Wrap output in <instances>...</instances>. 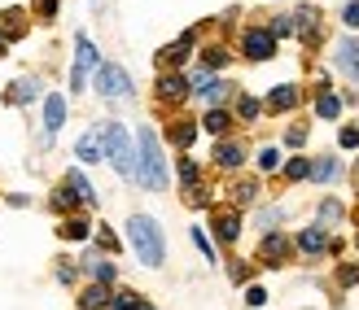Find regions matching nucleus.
Segmentation results:
<instances>
[{
    "label": "nucleus",
    "mask_w": 359,
    "mask_h": 310,
    "mask_svg": "<svg viewBox=\"0 0 359 310\" xmlns=\"http://www.w3.org/2000/svg\"><path fill=\"white\" fill-rule=\"evenodd\" d=\"M189 92L193 87H189V79L180 75V70H163V75H158V101L163 105H180Z\"/></svg>",
    "instance_id": "nucleus-10"
},
{
    "label": "nucleus",
    "mask_w": 359,
    "mask_h": 310,
    "mask_svg": "<svg viewBox=\"0 0 359 310\" xmlns=\"http://www.w3.org/2000/svg\"><path fill=\"white\" fill-rule=\"evenodd\" d=\"M57 232H62V241H88V236H93V223H88V218H75V214H70Z\"/></svg>",
    "instance_id": "nucleus-25"
},
{
    "label": "nucleus",
    "mask_w": 359,
    "mask_h": 310,
    "mask_svg": "<svg viewBox=\"0 0 359 310\" xmlns=\"http://www.w3.org/2000/svg\"><path fill=\"white\" fill-rule=\"evenodd\" d=\"M263 302H267V288L250 284V288H245V306H263Z\"/></svg>",
    "instance_id": "nucleus-45"
},
{
    "label": "nucleus",
    "mask_w": 359,
    "mask_h": 310,
    "mask_svg": "<svg viewBox=\"0 0 359 310\" xmlns=\"http://www.w3.org/2000/svg\"><path fill=\"white\" fill-rule=\"evenodd\" d=\"M337 114H342V97H333L329 92V87H320V92H316V118H337Z\"/></svg>",
    "instance_id": "nucleus-20"
},
{
    "label": "nucleus",
    "mask_w": 359,
    "mask_h": 310,
    "mask_svg": "<svg viewBox=\"0 0 359 310\" xmlns=\"http://www.w3.org/2000/svg\"><path fill=\"white\" fill-rule=\"evenodd\" d=\"M263 114V105L255 101V97H245V92H237V109H232V118H241V122H255Z\"/></svg>",
    "instance_id": "nucleus-29"
},
{
    "label": "nucleus",
    "mask_w": 359,
    "mask_h": 310,
    "mask_svg": "<svg viewBox=\"0 0 359 310\" xmlns=\"http://www.w3.org/2000/svg\"><path fill=\"white\" fill-rule=\"evenodd\" d=\"M180 184L193 188V184H202V167H197L193 157H180Z\"/></svg>",
    "instance_id": "nucleus-33"
},
{
    "label": "nucleus",
    "mask_w": 359,
    "mask_h": 310,
    "mask_svg": "<svg viewBox=\"0 0 359 310\" xmlns=\"http://www.w3.org/2000/svg\"><path fill=\"white\" fill-rule=\"evenodd\" d=\"M35 13H40V17H53V13H57V0H35Z\"/></svg>",
    "instance_id": "nucleus-47"
},
{
    "label": "nucleus",
    "mask_w": 359,
    "mask_h": 310,
    "mask_svg": "<svg viewBox=\"0 0 359 310\" xmlns=\"http://www.w3.org/2000/svg\"><path fill=\"white\" fill-rule=\"evenodd\" d=\"M75 202H79V197H75V188H57V192H53V210H57V214H70V210H75Z\"/></svg>",
    "instance_id": "nucleus-36"
},
{
    "label": "nucleus",
    "mask_w": 359,
    "mask_h": 310,
    "mask_svg": "<svg viewBox=\"0 0 359 310\" xmlns=\"http://www.w3.org/2000/svg\"><path fill=\"white\" fill-rule=\"evenodd\" d=\"M337 284H342V288L359 284V262H342V267H337Z\"/></svg>",
    "instance_id": "nucleus-40"
},
{
    "label": "nucleus",
    "mask_w": 359,
    "mask_h": 310,
    "mask_svg": "<svg viewBox=\"0 0 359 310\" xmlns=\"http://www.w3.org/2000/svg\"><path fill=\"white\" fill-rule=\"evenodd\" d=\"M228 62H232L228 44H206V48H202V66H206V70H224Z\"/></svg>",
    "instance_id": "nucleus-27"
},
{
    "label": "nucleus",
    "mask_w": 359,
    "mask_h": 310,
    "mask_svg": "<svg viewBox=\"0 0 359 310\" xmlns=\"http://www.w3.org/2000/svg\"><path fill=\"white\" fill-rule=\"evenodd\" d=\"M35 97H40V83H35V79H18V83H9V92H5V101H18V105H27Z\"/></svg>",
    "instance_id": "nucleus-24"
},
{
    "label": "nucleus",
    "mask_w": 359,
    "mask_h": 310,
    "mask_svg": "<svg viewBox=\"0 0 359 310\" xmlns=\"http://www.w3.org/2000/svg\"><path fill=\"white\" fill-rule=\"evenodd\" d=\"M197 132H202V127H197L193 118H175V122H167V140L175 144V149H193Z\"/></svg>",
    "instance_id": "nucleus-16"
},
{
    "label": "nucleus",
    "mask_w": 359,
    "mask_h": 310,
    "mask_svg": "<svg viewBox=\"0 0 359 310\" xmlns=\"http://www.w3.org/2000/svg\"><path fill=\"white\" fill-rule=\"evenodd\" d=\"M342 27H359V0H346V5H342Z\"/></svg>",
    "instance_id": "nucleus-42"
},
{
    "label": "nucleus",
    "mask_w": 359,
    "mask_h": 310,
    "mask_svg": "<svg viewBox=\"0 0 359 310\" xmlns=\"http://www.w3.org/2000/svg\"><path fill=\"white\" fill-rule=\"evenodd\" d=\"M355 245H359V236H355Z\"/></svg>",
    "instance_id": "nucleus-51"
},
{
    "label": "nucleus",
    "mask_w": 359,
    "mask_h": 310,
    "mask_svg": "<svg viewBox=\"0 0 359 310\" xmlns=\"http://www.w3.org/2000/svg\"><path fill=\"white\" fill-rule=\"evenodd\" d=\"M202 127H206V132H215V136H228L232 114H228L224 105H210V109H206V118H202Z\"/></svg>",
    "instance_id": "nucleus-22"
},
{
    "label": "nucleus",
    "mask_w": 359,
    "mask_h": 310,
    "mask_svg": "<svg viewBox=\"0 0 359 310\" xmlns=\"http://www.w3.org/2000/svg\"><path fill=\"white\" fill-rule=\"evenodd\" d=\"M136 310H154V302H145V297H140V302H136Z\"/></svg>",
    "instance_id": "nucleus-49"
},
{
    "label": "nucleus",
    "mask_w": 359,
    "mask_h": 310,
    "mask_svg": "<svg viewBox=\"0 0 359 310\" xmlns=\"http://www.w3.org/2000/svg\"><path fill=\"white\" fill-rule=\"evenodd\" d=\"M255 197H259V179H237V184H232V206L237 210L255 206Z\"/></svg>",
    "instance_id": "nucleus-23"
},
{
    "label": "nucleus",
    "mask_w": 359,
    "mask_h": 310,
    "mask_svg": "<svg viewBox=\"0 0 359 310\" xmlns=\"http://www.w3.org/2000/svg\"><path fill=\"white\" fill-rule=\"evenodd\" d=\"M83 267L93 271V280H101V284H114V276H118L114 262L110 258H97V253H93V258H83Z\"/></svg>",
    "instance_id": "nucleus-28"
},
{
    "label": "nucleus",
    "mask_w": 359,
    "mask_h": 310,
    "mask_svg": "<svg viewBox=\"0 0 359 310\" xmlns=\"http://www.w3.org/2000/svg\"><path fill=\"white\" fill-rule=\"evenodd\" d=\"M294 249L298 253H329V227H320V223H311V227H302L298 236H294Z\"/></svg>",
    "instance_id": "nucleus-14"
},
{
    "label": "nucleus",
    "mask_w": 359,
    "mask_h": 310,
    "mask_svg": "<svg viewBox=\"0 0 359 310\" xmlns=\"http://www.w3.org/2000/svg\"><path fill=\"white\" fill-rule=\"evenodd\" d=\"M136 184H145L149 192H163L171 184L167 157H163V144H158L154 127H140L136 132Z\"/></svg>",
    "instance_id": "nucleus-1"
},
{
    "label": "nucleus",
    "mask_w": 359,
    "mask_h": 310,
    "mask_svg": "<svg viewBox=\"0 0 359 310\" xmlns=\"http://www.w3.org/2000/svg\"><path fill=\"white\" fill-rule=\"evenodd\" d=\"M285 179H290V184H298V179H311V157H294V162H285Z\"/></svg>",
    "instance_id": "nucleus-30"
},
{
    "label": "nucleus",
    "mask_w": 359,
    "mask_h": 310,
    "mask_svg": "<svg viewBox=\"0 0 359 310\" xmlns=\"http://www.w3.org/2000/svg\"><path fill=\"white\" fill-rule=\"evenodd\" d=\"M298 101H302L298 83H276L272 92H267V109H272V114H290V109H298Z\"/></svg>",
    "instance_id": "nucleus-15"
},
{
    "label": "nucleus",
    "mask_w": 359,
    "mask_h": 310,
    "mask_svg": "<svg viewBox=\"0 0 359 310\" xmlns=\"http://www.w3.org/2000/svg\"><path fill=\"white\" fill-rule=\"evenodd\" d=\"M66 188H75V197H79V202L97 206V188L88 184V175H83V171H66Z\"/></svg>",
    "instance_id": "nucleus-21"
},
{
    "label": "nucleus",
    "mask_w": 359,
    "mask_h": 310,
    "mask_svg": "<svg viewBox=\"0 0 359 310\" xmlns=\"http://www.w3.org/2000/svg\"><path fill=\"white\" fill-rule=\"evenodd\" d=\"M333 66L342 70L351 83H359V40H355V35H342V40H337V48H333Z\"/></svg>",
    "instance_id": "nucleus-9"
},
{
    "label": "nucleus",
    "mask_w": 359,
    "mask_h": 310,
    "mask_svg": "<svg viewBox=\"0 0 359 310\" xmlns=\"http://www.w3.org/2000/svg\"><path fill=\"white\" fill-rule=\"evenodd\" d=\"M101 144H105V162L123 175V179H136V144L128 136L123 122H101Z\"/></svg>",
    "instance_id": "nucleus-3"
},
{
    "label": "nucleus",
    "mask_w": 359,
    "mask_h": 310,
    "mask_svg": "<svg viewBox=\"0 0 359 310\" xmlns=\"http://www.w3.org/2000/svg\"><path fill=\"white\" fill-rule=\"evenodd\" d=\"M101 57H97V44L88 40V35H75V70H70V87L75 92H83V83H88V70H97Z\"/></svg>",
    "instance_id": "nucleus-5"
},
{
    "label": "nucleus",
    "mask_w": 359,
    "mask_h": 310,
    "mask_svg": "<svg viewBox=\"0 0 359 310\" xmlns=\"http://www.w3.org/2000/svg\"><path fill=\"white\" fill-rule=\"evenodd\" d=\"M13 35H18V40L27 35V13L22 9H9L5 13V40H13Z\"/></svg>",
    "instance_id": "nucleus-31"
},
{
    "label": "nucleus",
    "mask_w": 359,
    "mask_h": 310,
    "mask_svg": "<svg viewBox=\"0 0 359 310\" xmlns=\"http://www.w3.org/2000/svg\"><path fill=\"white\" fill-rule=\"evenodd\" d=\"M241 52L250 62H267V57H276V35L267 31V27H250L241 35Z\"/></svg>",
    "instance_id": "nucleus-7"
},
{
    "label": "nucleus",
    "mask_w": 359,
    "mask_h": 310,
    "mask_svg": "<svg viewBox=\"0 0 359 310\" xmlns=\"http://www.w3.org/2000/svg\"><path fill=\"white\" fill-rule=\"evenodd\" d=\"M346 210H342V202H333V197H329V202H320V227H329V223H337V218H342Z\"/></svg>",
    "instance_id": "nucleus-35"
},
{
    "label": "nucleus",
    "mask_w": 359,
    "mask_h": 310,
    "mask_svg": "<svg viewBox=\"0 0 359 310\" xmlns=\"http://www.w3.org/2000/svg\"><path fill=\"white\" fill-rule=\"evenodd\" d=\"M57 280H62V284H70V280H75V267H70V258H62V267H57Z\"/></svg>",
    "instance_id": "nucleus-48"
},
{
    "label": "nucleus",
    "mask_w": 359,
    "mask_h": 310,
    "mask_svg": "<svg viewBox=\"0 0 359 310\" xmlns=\"http://www.w3.org/2000/svg\"><path fill=\"white\" fill-rule=\"evenodd\" d=\"M110 306V284H101V280H93L79 293V310H105Z\"/></svg>",
    "instance_id": "nucleus-19"
},
{
    "label": "nucleus",
    "mask_w": 359,
    "mask_h": 310,
    "mask_svg": "<svg viewBox=\"0 0 359 310\" xmlns=\"http://www.w3.org/2000/svg\"><path fill=\"white\" fill-rule=\"evenodd\" d=\"M228 276H232V284H245V280H250V262H232Z\"/></svg>",
    "instance_id": "nucleus-46"
},
{
    "label": "nucleus",
    "mask_w": 359,
    "mask_h": 310,
    "mask_svg": "<svg viewBox=\"0 0 359 310\" xmlns=\"http://www.w3.org/2000/svg\"><path fill=\"white\" fill-rule=\"evenodd\" d=\"M241 162H245V140L228 136V140L215 144V167L219 171H241Z\"/></svg>",
    "instance_id": "nucleus-12"
},
{
    "label": "nucleus",
    "mask_w": 359,
    "mask_h": 310,
    "mask_svg": "<svg viewBox=\"0 0 359 310\" xmlns=\"http://www.w3.org/2000/svg\"><path fill=\"white\" fill-rule=\"evenodd\" d=\"M140 293H132V288H118V293H110V306L105 310H136Z\"/></svg>",
    "instance_id": "nucleus-34"
},
{
    "label": "nucleus",
    "mask_w": 359,
    "mask_h": 310,
    "mask_svg": "<svg viewBox=\"0 0 359 310\" xmlns=\"http://www.w3.org/2000/svg\"><path fill=\"white\" fill-rule=\"evenodd\" d=\"M189 236H193V245L206 253V262H215V245L206 241V232H202V227H189Z\"/></svg>",
    "instance_id": "nucleus-41"
},
{
    "label": "nucleus",
    "mask_w": 359,
    "mask_h": 310,
    "mask_svg": "<svg viewBox=\"0 0 359 310\" xmlns=\"http://www.w3.org/2000/svg\"><path fill=\"white\" fill-rule=\"evenodd\" d=\"M62 122H66V97H44V136H57L62 132Z\"/></svg>",
    "instance_id": "nucleus-17"
},
{
    "label": "nucleus",
    "mask_w": 359,
    "mask_h": 310,
    "mask_svg": "<svg viewBox=\"0 0 359 310\" xmlns=\"http://www.w3.org/2000/svg\"><path fill=\"white\" fill-rule=\"evenodd\" d=\"M259 258H263V267H285V262L294 258V241H290L285 232H263Z\"/></svg>",
    "instance_id": "nucleus-6"
},
{
    "label": "nucleus",
    "mask_w": 359,
    "mask_h": 310,
    "mask_svg": "<svg viewBox=\"0 0 359 310\" xmlns=\"http://www.w3.org/2000/svg\"><path fill=\"white\" fill-rule=\"evenodd\" d=\"M75 157H79V162H88V167L105 157V144H101V127H93L88 136H79V144H75Z\"/></svg>",
    "instance_id": "nucleus-18"
},
{
    "label": "nucleus",
    "mask_w": 359,
    "mask_h": 310,
    "mask_svg": "<svg viewBox=\"0 0 359 310\" xmlns=\"http://www.w3.org/2000/svg\"><path fill=\"white\" fill-rule=\"evenodd\" d=\"M93 241H97V245H101V249H105V253H118V236H114V232H110V227H105V223H101V227H97V232H93Z\"/></svg>",
    "instance_id": "nucleus-38"
},
{
    "label": "nucleus",
    "mask_w": 359,
    "mask_h": 310,
    "mask_svg": "<svg viewBox=\"0 0 359 310\" xmlns=\"http://www.w3.org/2000/svg\"><path fill=\"white\" fill-rule=\"evenodd\" d=\"M97 92L105 101H118V97H132V75L114 62H101L97 66Z\"/></svg>",
    "instance_id": "nucleus-4"
},
{
    "label": "nucleus",
    "mask_w": 359,
    "mask_h": 310,
    "mask_svg": "<svg viewBox=\"0 0 359 310\" xmlns=\"http://www.w3.org/2000/svg\"><path fill=\"white\" fill-rule=\"evenodd\" d=\"M337 175H342V162H337V157L311 162V179H316V184H329V179H337Z\"/></svg>",
    "instance_id": "nucleus-26"
},
{
    "label": "nucleus",
    "mask_w": 359,
    "mask_h": 310,
    "mask_svg": "<svg viewBox=\"0 0 359 310\" xmlns=\"http://www.w3.org/2000/svg\"><path fill=\"white\" fill-rule=\"evenodd\" d=\"M193 44H197V31H184V35H180L175 44H167L163 52H158V66H163V70H180V66L189 62V52H193Z\"/></svg>",
    "instance_id": "nucleus-11"
},
{
    "label": "nucleus",
    "mask_w": 359,
    "mask_h": 310,
    "mask_svg": "<svg viewBox=\"0 0 359 310\" xmlns=\"http://www.w3.org/2000/svg\"><path fill=\"white\" fill-rule=\"evenodd\" d=\"M290 17H294V31L302 35V44H320V9L316 5H298Z\"/></svg>",
    "instance_id": "nucleus-13"
},
{
    "label": "nucleus",
    "mask_w": 359,
    "mask_h": 310,
    "mask_svg": "<svg viewBox=\"0 0 359 310\" xmlns=\"http://www.w3.org/2000/svg\"><path fill=\"white\" fill-rule=\"evenodd\" d=\"M210 227H215V241H219V245H237V236H241V210L237 206L210 210Z\"/></svg>",
    "instance_id": "nucleus-8"
},
{
    "label": "nucleus",
    "mask_w": 359,
    "mask_h": 310,
    "mask_svg": "<svg viewBox=\"0 0 359 310\" xmlns=\"http://www.w3.org/2000/svg\"><path fill=\"white\" fill-rule=\"evenodd\" d=\"M128 241H132L136 258L145 262V267H163L167 262V236H163V227H158V218L132 214L128 218Z\"/></svg>",
    "instance_id": "nucleus-2"
},
{
    "label": "nucleus",
    "mask_w": 359,
    "mask_h": 310,
    "mask_svg": "<svg viewBox=\"0 0 359 310\" xmlns=\"http://www.w3.org/2000/svg\"><path fill=\"white\" fill-rule=\"evenodd\" d=\"M285 144H294V149H302V144H307V127H290V132H285Z\"/></svg>",
    "instance_id": "nucleus-44"
},
{
    "label": "nucleus",
    "mask_w": 359,
    "mask_h": 310,
    "mask_svg": "<svg viewBox=\"0 0 359 310\" xmlns=\"http://www.w3.org/2000/svg\"><path fill=\"white\" fill-rule=\"evenodd\" d=\"M280 218H285V210H280V206H267V210H259V227H263V232H276Z\"/></svg>",
    "instance_id": "nucleus-39"
},
{
    "label": "nucleus",
    "mask_w": 359,
    "mask_h": 310,
    "mask_svg": "<svg viewBox=\"0 0 359 310\" xmlns=\"http://www.w3.org/2000/svg\"><path fill=\"white\" fill-rule=\"evenodd\" d=\"M337 144H342V149H359V127H342V132H337Z\"/></svg>",
    "instance_id": "nucleus-43"
},
{
    "label": "nucleus",
    "mask_w": 359,
    "mask_h": 310,
    "mask_svg": "<svg viewBox=\"0 0 359 310\" xmlns=\"http://www.w3.org/2000/svg\"><path fill=\"white\" fill-rule=\"evenodd\" d=\"M255 162H259V171H263V175H272V171H280V149H276V144H263Z\"/></svg>",
    "instance_id": "nucleus-32"
},
{
    "label": "nucleus",
    "mask_w": 359,
    "mask_h": 310,
    "mask_svg": "<svg viewBox=\"0 0 359 310\" xmlns=\"http://www.w3.org/2000/svg\"><path fill=\"white\" fill-rule=\"evenodd\" d=\"M267 31H272L276 40H285V35H294V17H290V13H276L272 22H267Z\"/></svg>",
    "instance_id": "nucleus-37"
},
{
    "label": "nucleus",
    "mask_w": 359,
    "mask_h": 310,
    "mask_svg": "<svg viewBox=\"0 0 359 310\" xmlns=\"http://www.w3.org/2000/svg\"><path fill=\"white\" fill-rule=\"evenodd\" d=\"M355 184H359V167H355Z\"/></svg>",
    "instance_id": "nucleus-50"
}]
</instances>
